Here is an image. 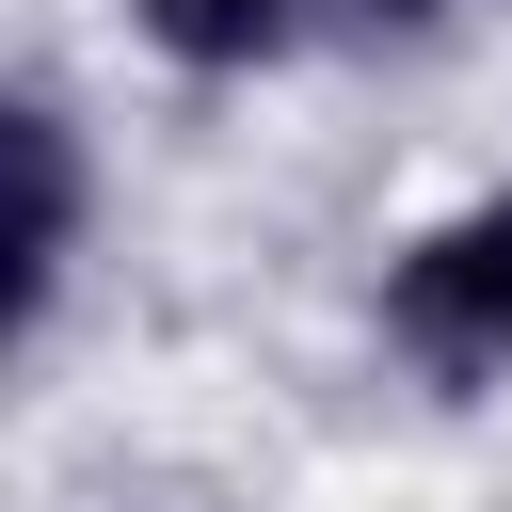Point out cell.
Masks as SVG:
<instances>
[{
	"mask_svg": "<svg viewBox=\"0 0 512 512\" xmlns=\"http://www.w3.org/2000/svg\"><path fill=\"white\" fill-rule=\"evenodd\" d=\"M368 352L448 400V416H496L512 400V176H464L432 208L384 224L368 256Z\"/></svg>",
	"mask_w": 512,
	"mask_h": 512,
	"instance_id": "obj_1",
	"label": "cell"
},
{
	"mask_svg": "<svg viewBox=\"0 0 512 512\" xmlns=\"http://www.w3.org/2000/svg\"><path fill=\"white\" fill-rule=\"evenodd\" d=\"M0 160H16V368H64L96 256H112V128L64 48H16L0 80Z\"/></svg>",
	"mask_w": 512,
	"mask_h": 512,
	"instance_id": "obj_2",
	"label": "cell"
},
{
	"mask_svg": "<svg viewBox=\"0 0 512 512\" xmlns=\"http://www.w3.org/2000/svg\"><path fill=\"white\" fill-rule=\"evenodd\" d=\"M464 16L480 0H112L128 64L176 96H256L304 64H432V48H464Z\"/></svg>",
	"mask_w": 512,
	"mask_h": 512,
	"instance_id": "obj_3",
	"label": "cell"
}]
</instances>
